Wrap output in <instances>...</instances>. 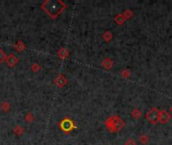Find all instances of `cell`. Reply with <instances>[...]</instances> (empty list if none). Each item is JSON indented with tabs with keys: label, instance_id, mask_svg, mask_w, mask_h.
Segmentation results:
<instances>
[{
	"label": "cell",
	"instance_id": "6da1fadb",
	"mask_svg": "<svg viewBox=\"0 0 172 145\" xmlns=\"http://www.w3.org/2000/svg\"><path fill=\"white\" fill-rule=\"evenodd\" d=\"M66 7V4L61 0H47L41 4V8L53 19L58 17Z\"/></svg>",
	"mask_w": 172,
	"mask_h": 145
},
{
	"label": "cell",
	"instance_id": "7a4b0ae2",
	"mask_svg": "<svg viewBox=\"0 0 172 145\" xmlns=\"http://www.w3.org/2000/svg\"><path fill=\"white\" fill-rule=\"evenodd\" d=\"M124 121L117 116H112L105 121V126L110 132H117L124 127Z\"/></svg>",
	"mask_w": 172,
	"mask_h": 145
},
{
	"label": "cell",
	"instance_id": "3957f363",
	"mask_svg": "<svg viewBox=\"0 0 172 145\" xmlns=\"http://www.w3.org/2000/svg\"><path fill=\"white\" fill-rule=\"evenodd\" d=\"M59 127L63 132L68 134V133H70L72 130H74V129L76 128V125L74 123V121L67 117V118H64V119H62L60 121Z\"/></svg>",
	"mask_w": 172,
	"mask_h": 145
},
{
	"label": "cell",
	"instance_id": "277c9868",
	"mask_svg": "<svg viewBox=\"0 0 172 145\" xmlns=\"http://www.w3.org/2000/svg\"><path fill=\"white\" fill-rule=\"evenodd\" d=\"M159 112H160V111H158L156 108L151 109V110L147 113L146 119L148 120L150 123L156 124L158 122V120H159Z\"/></svg>",
	"mask_w": 172,
	"mask_h": 145
},
{
	"label": "cell",
	"instance_id": "5b68a950",
	"mask_svg": "<svg viewBox=\"0 0 172 145\" xmlns=\"http://www.w3.org/2000/svg\"><path fill=\"white\" fill-rule=\"evenodd\" d=\"M5 62H6V64L9 68H13L15 67L17 63L19 62V59L14 54H10L9 55H6V59H5Z\"/></svg>",
	"mask_w": 172,
	"mask_h": 145
},
{
	"label": "cell",
	"instance_id": "8992f818",
	"mask_svg": "<svg viewBox=\"0 0 172 145\" xmlns=\"http://www.w3.org/2000/svg\"><path fill=\"white\" fill-rule=\"evenodd\" d=\"M169 120H170V114L166 110L159 112V120L158 121H160L161 123L164 124L166 122H168Z\"/></svg>",
	"mask_w": 172,
	"mask_h": 145
},
{
	"label": "cell",
	"instance_id": "52a82bcc",
	"mask_svg": "<svg viewBox=\"0 0 172 145\" xmlns=\"http://www.w3.org/2000/svg\"><path fill=\"white\" fill-rule=\"evenodd\" d=\"M54 83L57 85L58 87H60V88H62V87H64L65 85L67 84V80L64 78V77L62 76V75H59L57 78L55 79V81H54Z\"/></svg>",
	"mask_w": 172,
	"mask_h": 145
},
{
	"label": "cell",
	"instance_id": "ba28073f",
	"mask_svg": "<svg viewBox=\"0 0 172 145\" xmlns=\"http://www.w3.org/2000/svg\"><path fill=\"white\" fill-rule=\"evenodd\" d=\"M68 55H69V51L66 50V48H64V47H62V48H61V50L58 51V56H59L60 59H67Z\"/></svg>",
	"mask_w": 172,
	"mask_h": 145
},
{
	"label": "cell",
	"instance_id": "9c48e42d",
	"mask_svg": "<svg viewBox=\"0 0 172 145\" xmlns=\"http://www.w3.org/2000/svg\"><path fill=\"white\" fill-rule=\"evenodd\" d=\"M14 48L17 51H22L24 48H26V46H24V43L22 42H17L15 44H14Z\"/></svg>",
	"mask_w": 172,
	"mask_h": 145
},
{
	"label": "cell",
	"instance_id": "30bf717a",
	"mask_svg": "<svg viewBox=\"0 0 172 145\" xmlns=\"http://www.w3.org/2000/svg\"><path fill=\"white\" fill-rule=\"evenodd\" d=\"M101 64H102V67L106 68V70H108V68H110L112 67V62L109 59H105L103 62H102Z\"/></svg>",
	"mask_w": 172,
	"mask_h": 145
},
{
	"label": "cell",
	"instance_id": "8fae6325",
	"mask_svg": "<svg viewBox=\"0 0 172 145\" xmlns=\"http://www.w3.org/2000/svg\"><path fill=\"white\" fill-rule=\"evenodd\" d=\"M114 20L118 23V24H122V22L125 21V15L122 14H118L116 18H114Z\"/></svg>",
	"mask_w": 172,
	"mask_h": 145
},
{
	"label": "cell",
	"instance_id": "7c38bea8",
	"mask_svg": "<svg viewBox=\"0 0 172 145\" xmlns=\"http://www.w3.org/2000/svg\"><path fill=\"white\" fill-rule=\"evenodd\" d=\"M5 59H6L5 52H4L3 50H1V48H0V64H1L4 62V60H5Z\"/></svg>",
	"mask_w": 172,
	"mask_h": 145
},
{
	"label": "cell",
	"instance_id": "4fadbf2b",
	"mask_svg": "<svg viewBox=\"0 0 172 145\" xmlns=\"http://www.w3.org/2000/svg\"><path fill=\"white\" fill-rule=\"evenodd\" d=\"M112 35L109 31H106L103 34V39L105 40V42H109V40L112 39Z\"/></svg>",
	"mask_w": 172,
	"mask_h": 145
},
{
	"label": "cell",
	"instance_id": "5bb4252c",
	"mask_svg": "<svg viewBox=\"0 0 172 145\" xmlns=\"http://www.w3.org/2000/svg\"><path fill=\"white\" fill-rule=\"evenodd\" d=\"M22 132H23V129L22 126H16L14 128V133L15 134H17V135H22Z\"/></svg>",
	"mask_w": 172,
	"mask_h": 145
},
{
	"label": "cell",
	"instance_id": "9a60e30c",
	"mask_svg": "<svg viewBox=\"0 0 172 145\" xmlns=\"http://www.w3.org/2000/svg\"><path fill=\"white\" fill-rule=\"evenodd\" d=\"M34 116H32V114L31 113H27V115L26 116V120L27 121L28 123H31V122H32V121H34Z\"/></svg>",
	"mask_w": 172,
	"mask_h": 145
},
{
	"label": "cell",
	"instance_id": "2e32d148",
	"mask_svg": "<svg viewBox=\"0 0 172 145\" xmlns=\"http://www.w3.org/2000/svg\"><path fill=\"white\" fill-rule=\"evenodd\" d=\"M40 68H41V67H40V64H34L31 66V71H34V72H39L40 71Z\"/></svg>",
	"mask_w": 172,
	"mask_h": 145
},
{
	"label": "cell",
	"instance_id": "e0dca14e",
	"mask_svg": "<svg viewBox=\"0 0 172 145\" xmlns=\"http://www.w3.org/2000/svg\"><path fill=\"white\" fill-rule=\"evenodd\" d=\"M132 115H133V117H134V118L138 119L139 117L141 116V112L139 111V110H134V111H133V113H132Z\"/></svg>",
	"mask_w": 172,
	"mask_h": 145
},
{
	"label": "cell",
	"instance_id": "ac0fdd59",
	"mask_svg": "<svg viewBox=\"0 0 172 145\" xmlns=\"http://www.w3.org/2000/svg\"><path fill=\"white\" fill-rule=\"evenodd\" d=\"M1 107L4 109V111H8L10 109V106H9V104H7V103H3L1 105Z\"/></svg>",
	"mask_w": 172,
	"mask_h": 145
},
{
	"label": "cell",
	"instance_id": "d6986e66",
	"mask_svg": "<svg viewBox=\"0 0 172 145\" xmlns=\"http://www.w3.org/2000/svg\"><path fill=\"white\" fill-rule=\"evenodd\" d=\"M140 140H141V142H142V143L146 144L147 142H148V137H147L146 135H144V136H141Z\"/></svg>",
	"mask_w": 172,
	"mask_h": 145
},
{
	"label": "cell",
	"instance_id": "ffe728a7",
	"mask_svg": "<svg viewBox=\"0 0 172 145\" xmlns=\"http://www.w3.org/2000/svg\"><path fill=\"white\" fill-rule=\"evenodd\" d=\"M125 145H136V142H135V141H134L133 139H129V140L126 142Z\"/></svg>",
	"mask_w": 172,
	"mask_h": 145
},
{
	"label": "cell",
	"instance_id": "44dd1931",
	"mask_svg": "<svg viewBox=\"0 0 172 145\" xmlns=\"http://www.w3.org/2000/svg\"><path fill=\"white\" fill-rule=\"evenodd\" d=\"M171 112H172V107H171Z\"/></svg>",
	"mask_w": 172,
	"mask_h": 145
}]
</instances>
